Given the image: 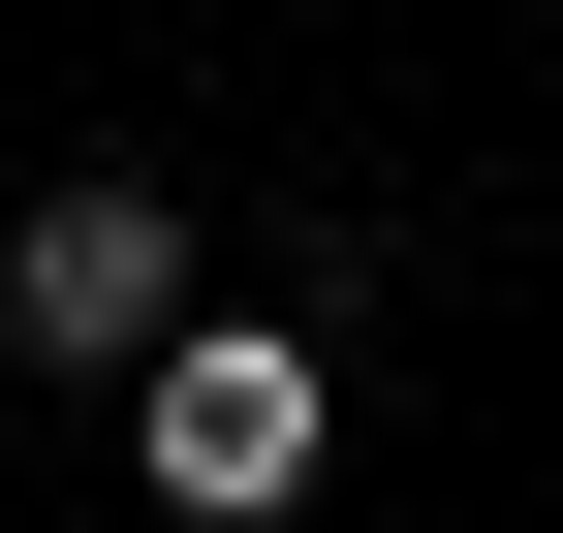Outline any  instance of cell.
<instances>
[{"label":"cell","mask_w":563,"mask_h":533,"mask_svg":"<svg viewBox=\"0 0 563 533\" xmlns=\"http://www.w3.org/2000/svg\"><path fill=\"white\" fill-rule=\"evenodd\" d=\"M313 439H344V346H313V314H188V346L125 377V471H157L188 533H282Z\"/></svg>","instance_id":"7a4b0ae2"},{"label":"cell","mask_w":563,"mask_h":533,"mask_svg":"<svg viewBox=\"0 0 563 533\" xmlns=\"http://www.w3.org/2000/svg\"><path fill=\"white\" fill-rule=\"evenodd\" d=\"M188 314H220V251H188L157 157H95V188H32V220H0V377H157Z\"/></svg>","instance_id":"6da1fadb"}]
</instances>
